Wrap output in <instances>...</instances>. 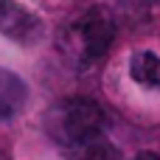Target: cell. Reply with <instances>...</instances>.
Masks as SVG:
<instances>
[{
  "label": "cell",
  "mask_w": 160,
  "mask_h": 160,
  "mask_svg": "<svg viewBox=\"0 0 160 160\" xmlns=\"http://www.w3.org/2000/svg\"><path fill=\"white\" fill-rule=\"evenodd\" d=\"M45 132L65 149L87 143L104 135V110L84 96H68L48 107L45 112Z\"/></svg>",
  "instance_id": "6da1fadb"
},
{
  "label": "cell",
  "mask_w": 160,
  "mask_h": 160,
  "mask_svg": "<svg viewBox=\"0 0 160 160\" xmlns=\"http://www.w3.org/2000/svg\"><path fill=\"white\" fill-rule=\"evenodd\" d=\"M115 39V22L112 14L101 6L87 8L82 17H76L68 31H65V51L82 65L90 68L96 62H101L110 53V45Z\"/></svg>",
  "instance_id": "7a4b0ae2"
},
{
  "label": "cell",
  "mask_w": 160,
  "mask_h": 160,
  "mask_svg": "<svg viewBox=\"0 0 160 160\" xmlns=\"http://www.w3.org/2000/svg\"><path fill=\"white\" fill-rule=\"evenodd\" d=\"M0 34L11 42L31 45L42 37V20L17 0H0Z\"/></svg>",
  "instance_id": "3957f363"
},
{
  "label": "cell",
  "mask_w": 160,
  "mask_h": 160,
  "mask_svg": "<svg viewBox=\"0 0 160 160\" xmlns=\"http://www.w3.org/2000/svg\"><path fill=\"white\" fill-rule=\"evenodd\" d=\"M25 101H28L25 82L14 70L0 68V124L3 121H11L14 115H20L22 107H25Z\"/></svg>",
  "instance_id": "277c9868"
},
{
  "label": "cell",
  "mask_w": 160,
  "mask_h": 160,
  "mask_svg": "<svg viewBox=\"0 0 160 160\" xmlns=\"http://www.w3.org/2000/svg\"><path fill=\"white\" fill-rule=\"evenodd\" d=\"M129 76L143 87H158L160 90V56L152 51L135 53L129 62Z\"/></svg>",
  "instance_id": "5b68a950"
},
{
  "label": "cell",
  "mask_w": 160,
  "mask_h": 160,
  "mask_svg": "<svg viewBox=\"0 0 160 160\" xmlns=\"http://www.w3.org/2000/svg\"><path fill=\"white\" fill-rule=\"evenodd\" d=\"M68 160H124L121 152L110 143V138H93L87 143H79L73 149H68Z\"/></svg>",
  "instance_id": "8992f818"
},
{
  "label": "cell",
  "mask_w": 160,
  "mask_h": 160,
  "mask_svg": "<svg viewBox=\"0 0 160 160\" xmlns=\"http://www.w3.org/2000/svg\"><path fill=\"white\" fill-rule=\"evenodd\" d=\"M135 160H160V155H155V152H141Z\"/></svg>",
  "instance_id": "52a82bcc"
}]
</instances>
